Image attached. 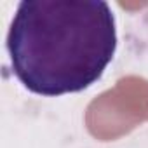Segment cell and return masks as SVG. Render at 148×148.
<instances>
[{
    "label": "cell",
    "mask_w": 148,
    "mask_h": 148,
    "mask_svg": "<svg viewBox=\"0 0 148 148\" xmlns=\"http://www.w3.org/2000/svg\"><path fill=\"white\" fill-rule=\"evenodd\" d=\"M115 49V18L101 0H25L7 35L14 75L40 96L91 87Z\"/></svg>",
    "instance_id": "cell-1"
}]
</instances>
